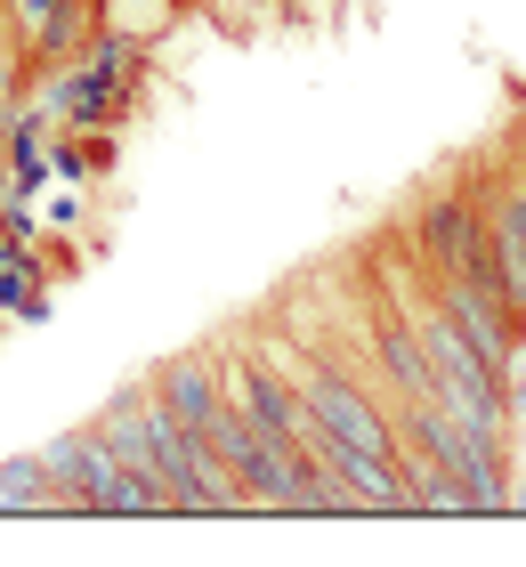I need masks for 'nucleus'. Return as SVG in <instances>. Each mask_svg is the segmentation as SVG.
Segmentation results:
<instances>
[{"label": "nucleus", "mask_w": 526, "mask_h": 567, "mask_svg": "<svg viewBox=\"0 0 526 567\" xmlns=\"http://www.w3.org/2000/svg\"><path fill=\"white\" fill-rule=\"evenodd\" d=\"M478 212H486V276L503 308L526 324V171L503 187H478Z\"/></svg>", "instance_id": "39448f33"}, {"label": "nucleus", "mask_w": 526, "mask_h": 567, "mask_svg": "<svg viewBox=\"0 0 526 567\" xmlns=\"http://www.w3.org/2000/svg\"><path fill=\"white\" fill-rule=\"evenodd\" d=\"M373 357H381V373H389V390L398 398H430V357H421L413 341V317L405 308H373Z\"/></svg>", "instance_id": "423d86ee"}, {"label": "nucleus", "mask_w": 526, "mask_h": 567, "mask_svg": "<svg viewBox=\"0 0 526 567\" xmlns=\"http://www.w3.org/2000/svg\"><path fill=\"white\" fill-rule=\"evenodd\" d=\"M114 65H122V49H97V58L73 73V82L58 90V106H65V122H90L97 106H105V82H114Z\"/></svg>", "instance_id": "9d476101"}, {"label": "nucleus", "mask_w": 526, "mask_h": 567, "mask_svg": "<svg viewBox=\"0 0 526 567\" xmlns=\"http://www.w3.org/2000/svg\"><path fill=\"white\" fill-rule=\"evenodd\" d=\"M430 300L445 308V317H454V332H462V341H470V349H478L494 373L510 381V365H518V317L503 308V292H494L486 276L445 268V276H430Z\"/></svg>", "instance_id": "20e7f679"}, {"label": "nucleus", "mask_w": 526, "mask_h": 567, "mask_svg": "<svg viewBox=\"0 0 526 567\" xmlns=\"http://www.w3.org/2000/svg\"><path fill=\"white\" fill-rule=\"evenodd\" d=\"M9 9L33 41H65V0H9Z\"/></svg>", "instance_id": "9b49d317"}, {"label": "nucleus", "mask_w": 526, "mask_h": 567, "mask_svg": "<svg viewBox=\"0 0 526 567\" xmlns=\"http://www.w3.org/2000/svg\"><path fill=\"white\" fill-rule=\"evenodd\" d=\"M41 471H49V486H58L73 511H114V519H163L171 511V495L146 471H130L105 430H65L58 446L41 454Z\"/></svg>", "instance_id": "f257e3e1"}, {"label": "nucleus", "mask_w": 526, "mask_h": 567, "mask_svg": "<svg viewBox=\"0 0 526 567\" xmlns=\"http://www.w3.org/2000/svg\"><path fill=\"white\" fill-rule=\"evenodd\" d=\"M268 9H283V0H268Z\"/></svg>", "instance_id": "ddd939ff"}, {"label": "nucleus", "mask_w": 526, "mask_h": 567, "mask_svg": "<svg viewBox=\"0 0 526 567\" xmlns=\"http://www.w3.org/2000/svg\"><path fill=\"white\" fill-rule=\"evenodd\" d=\"M300 381V405L316 414V430L349 437V446H381V454H405L398 446V414H381V398L364 390V381H349L332 365V357H308V365H292Z\"/></svg>", "instance_id": "f03ea898"}, {"label": "nucleus", "mask_w": 526, "mask_h": 567, "mask_svg": "<svg viewBox=\"0 0 526 567\" xmlns=\"http://www.w3.org/2000/svg\"><path fill=\"white\" fill-rule=\"evenodd\" d=\"M0 268H9V251H0Z\"/></svg>", "instance_id": "f8f14e48"}, {"label": "nucleus", "mask_w": 526, "mask_h": 567, "mask_svg": "<svg viewBox=\"0 0 526 567\" xmlns=\"http://www.w3.org/2000/svg\"><path fill=\"white\" fill-rule=\"evenodd\" d=\"M413 471V503H421V519H478V495L454 478V471H437V462H405Z\"/></svg>", "instance_id": "1a4fd4ad"}, {"label": "nucleus", "mask_w": 526, "mask_h": 567, "mask_svg": "<svg viewBox=\"0 0 526 567\" xmlns=\"http://www.w3.org/2000/svg\"><path fill=\"white\" fill-rule=\"evenodd\" d=\"M154 398L171 405L178 422H187L195 437L219 422V365L210 357H178V365H163V381H154Z\"/></svg>", "instance_id": "0eeeda50"}, {"label": "nucleus", "mask_w": 526, "mask_h": 567, "mask_svg": "<svg viewBox=\"0 0 526 567\" xmlns=\"http://www.w3.org/2000/svg\"><path fill=\"white\" fill-rule=\"evenodd\" d=\"M0 511H9V519H33V511H73V503L49 486L41 454H17V462H0Z\"/></svg>", "instance_id": "6e6552de"}, {"label": "nucleus", "mask_w": 526, "mask_h": 567, "mask_svg": "<svg viewBox=\"0 0 526 567\" xmlns=\"http://www.w3.org/2000/svg\"><path fill=\"white\" fill-rule=\"evenodd\" d=\"M413 251H421V276H445V268L486 276V212H478V187H437L430 203H421V212H413Z\"/></svg>", "instance_id": "7ed1b4c3"}]
</instances>
